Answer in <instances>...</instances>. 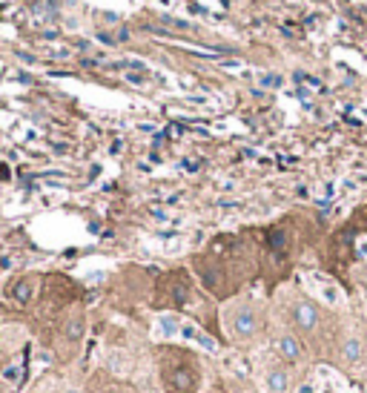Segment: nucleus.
Returning <instances> with one entry per match:
<instances>
[{"mask_svg": "<svg viewBox=\"0 0 367 393\" xmlns=\"http://www.w3.org/2000/svg\"><path fill=\"white\" fill-rule=\"evenodd\" d=\"M193 270L198 273L204 290H209L216 298H230L258 276V261L253 247L241 235H219L201 256H195Z\"/></svg>", "mask_w": 367, "mask_h": 393, "instance_id": "1", "label": "nucleus"}, {"mask_svg": "<svg viewBox=\"0 0 367 393\" xmlns=\"http://www.w3.org/2000/svg\"><path fill=\"white\" fill-rule=\"evenodd\" d=\"M158 361V376L164 393H198L204 368L195 350L184 347V345H164L155 350Z\"/></svg>", "mask_w": 367, "mask_h": 393, "instance_id": "2", "label": "nucleus"}, {"mask_svg": "<svg viewBox=\"0 0 367 393\" xmlns=\"http://www.w3.org/2000/svg\"><path fill=\"white\" fill-rule=\"evenodd\" d=\"M224 324H227V333L233 336V342L247 345L264 333L267 316L261 313L258 301H235V305L224 313Z\"/></svg>", "mask_w": 367, "mask_h": 393, "instance_id": "3", "label": "nucleus"}, {"mask_svg": "<svg viewBox=\"0 0 367 393\" xmlns=\"http://www.w3.org/2000/svg\"><path fill=\"white\" fill-rule=\"evenodd\" d=\"M193 301V282L184 270H172L164 273L155 284V308H169V310H184Z\"/></svg>", "mask_w": 367, "mask_h": 393, "instance_id": "4", "label": "nucleus"}, {"mask_svg": "<svg viewBox=\"0 0 367 393\" xmlns=\"http://www.w3.org/2000/svg\"><path fill=\"white\" fill-rule=\"evenodd\" d=\"M293 324L301 336H319L324 327V313L313 298H298L293 305Z\"/></svg>", "mask_w": 367, "mask_h": 393, "instance_id": "5", "label": "nucleus"}, {"mask_svg": "<svg viewBox=\"0 0 367 393\" xmlns=\"http://www.w3.org/2000/svg\"><path fill=\"white\" fill-rule=\"evenodd\" d=\"M83 336H86V313L78 308V310L69 313V319H67L64 324H60V342L69 347V356L81 347Z\"/></svg>", "mask_w": 367, "mask_h": 393, "instance_id": "6", "label": "nucleus"}, {"mask_svg": "<svg viewBox=\"0 0 367 393\" xmlns=\"http://www.w3.org/2000/svg\"><path fill=\"white\" fill-rule=\"evenodd\" d=\"M35 287H38V279L35 276H20L15 282L6 284V296L15 301V305H29V301L35 298Z\"/></svg>", "mask_w": 367, "mask_h": 393, "instance_id": "7", "label": "nucleus"}, {"mask_svg": "<svg viewBox=\"0 0 367 393\" xmlns=\"http://www.w3.org/2000/svg\"><path fill=\"white\" fill-rule=\"evenodd\" d=\"M275 350H279V356L284 359V365H296V361H301V356H304V345L296 333H282L279 339H275Z\"/></svg>", "mask_w": 367, "mask_h": 393, "instance_id": "8", "label": "nucleus"}, {"mask_svg": "<svg viewBox=\"0 0 367 393\" xmlns=\"http://www.w3.org/2000/svg\"><path fill=\"white\" fill-rule=\"evenodd\" d=\"M293 387V373L287 368H270L267 371V390L270 393H290Z\"/></svg>", "mask_w": 367, "mask_h": 393, "instance_id": "9", "label": "nucleus"}, {"mask_svg": "<svg viewBox=\"0 0 367 393\" xmlns=\"http://www.w3.org/2000/svg\"><path fill=\"white\" fill-rule=\"evenodd\" d=\"M342 356H345V361H359L361 359V345H359V339H345V345H342Z\"/></svg>", "mask_w": 367, "mask_h": 393, "instance_id": "10", "label": "nucleus"}, {"mask_svg": "<svg viewBox=\"0 0 367 393\" xmlns=\"http://www.w3.org/2000/svg\"><path fill=\"white\" fill-rule=\"evenodd\" d=\"M161 327H164V333H169V336L181 333V322L175 316H161Z\"/></svg>", "mask_w": 367, "mask_h": 393, "instance_id": "11", "label": "nucleus"}, {"mask_svg": "<svg viewBox=\"0 0 367 393\" xmlns=\"http://www.w3.org/2000/svg\"><path fill=\"white\" fill-rule=\"evenodd\" d=\"M120 393H135V390H130V387H127V390H124V387H120Z\"/></svg>", "mask_w": 367, "mask_h": 393, "instance_id": "12", "label": "nucleus"}, {"mask_svg": "<svg viewBox=\"0 0 367 393\" xmlns=\"http://www.w3.org/2000/svg\"><path fill=\"white\" fill-rule=\"evenodd\" d=\"M67 393H81V390H75V387H69V390H67Z\"/></svg>", "mask_w": 367, "mask_h": 393, "instance_id": "13", "label": "nucleus"}]
</instances>
